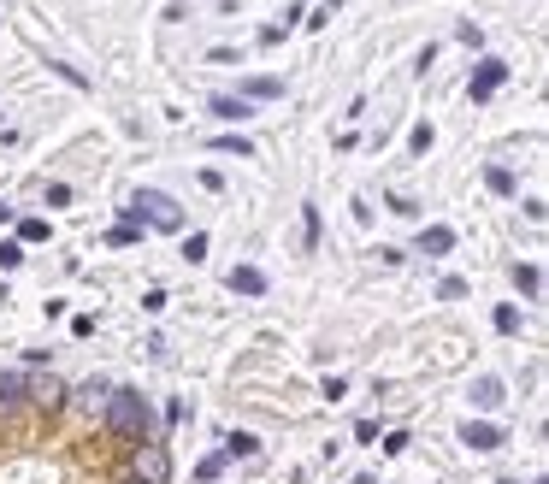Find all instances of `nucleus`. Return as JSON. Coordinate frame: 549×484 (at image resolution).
Listing matches in <instances>:
<instances>
[{"instance_id":"5701e85b","label":"nucleus","mask_w":549,"mask_h":484,"mask_svg":"<svg viewBox=\"0 0 549 484\" xmlns=\"http://www.w3.org/2000/svg\"><path fill=\"white\" fill-rule=\"evenodd\" d=\"M408 142H414V154H426L437 136H431V124H414V136H408Z\"/></svg>"},{"instance_id":"a211bd4d","label":"nucleus","mask_w":549,"mask_h":484,"mask_svg":"<svg viewBox=\"0 0 549 484\" xmlns=\"http://www.w3.org/2000/svg\"><path fill=\"white\" fill-rule=\"evenodd\" d=\"M107 242H113V248H130V242H142V225H113Z\"/></svg>"},{"instance_id":"ddd939ff","label":"nucleus","mask_w":549,"mask_h":484,"mask_svg":"<svg viewBox=\"0 0 549 484\" xmlns=\"http://www.w3.org/2000/svg\"><path fill=\"white\" fill-rule=\"evenodd\" d=\"M514 284H520V296H538L544 290V272L538 266H514Z\"/></svg>"},{"instance_id":"2eb2a0df","label":"nucleus","mask_w":549,"mask_h":484,"mask_svg":"<svg viewBox=\"0 0 549 484\" xmlns=\"http://www.w3.org/2000/svg\"><path fill=\"white\" fill-rule=\"evenodd\" d=\"M18 242H48V219H18Z\"/></svg>"},{"instance_id":"f8f14e48","label":"nucleus","mask_w":549,"mask_h":484,"mask_svg":"<svg viewBox=\"0 0 549 484\" xmlns=\"http://www.w3.org/2000/svg\"><path fill=\"white\" fill-rule=\"evenodd\" d=\"M237 455H260V437H254V431H231V437H225V461H237Z\"/></svg>"},{"instance_id":"6e6552de","label":"nucleus","mask_w":549,"mask_h":484,"mask_svg":"<svg viewBox=\"0 0 549 484\" xmlns=\"http://www.w3.org/2000/svg\"><path fill=\"white\" fill-rule=\"evenodd\" d=\"M502 402H508L502 378H473V408H502Z\"/></svg>"},{"instance_id":"f03ea898","label":"nucleus","mask_w":549,"mask_h":484,"mask_svg":"<svg viewBox=\"0 0 549 484\" xmlns=\"http://www.w3.org/2000/svg\"><path fill=\"white\" fill-rule=\"evenodd\" d=\"M154 225V231H183V213L172 195H160V189H136L130 195V207H124V225Z\"/></svg>"},{"instance_id":"9b49d317","label":"nucleus","mask_w":549,"mask_h":484,"mask_svg":"<svg viewBox=\"0 0 549 484\" xmlns=\"http://www.w3.org/2000/svg\"><path fill=\"white\" fill-rule=\"evenodd\" d=\"M455 248V231L449 225H431V231H420V254H449Z\"/></svg>"},{"instance_id":"0eeeda50","label":"nucleus","mask_w":549,"mask_h":484,"mask_svg":"<svg viewBox=\"0 0 549 484\" xmlns=\"http://www.w3.org/2000/svg\"><path fill=\"white\" fill-rule=\"evenodd\" d=\"M213 119H225V124H243V119H254V107H248L243 95H213Z\"/></svg>"},{"instance_id":"7ed1b4c3","label":"nucleus","mask_w":549,"mask_h":484,"mask_svg":"<svg viewBox=\"0 0 549 484\" xmlns=\"http://www.w3.org/2000/svg\"><path fill=\"white\" fill-rule=\"evenodd\" d=\"M166 479H172L166 443H142V449H136V484H166Z\"/></svg>"},{"instance_id":"20e7f679","label":"nucleus","mask_w":549,"mask_h":484,"mask_svg":"<svg viewBox=\"0 0 549 484\" xmlns=\"http://www.w3.org/2000/svg\"><path fill=\"white\" fill-rule=\"evenodd\" d=\"M502 83H508V65H502V60H485V65H479V71H473V83H467V95H473V101H490V95H496Z\"/></svg>"},{"instance_id":"6ab92c4d","label":"nucleus","mask_w":549,"mask_h":484,"mask_svg":"<svg viewBox=\"0 0 549 484\" xmlns=\"http://www.w3.org/2000/svg\"><path fill=\"white\" fill-rule=\"evenodd\" d=\"M219 473H225V455H207V461L195 467V479H201V484H213V479H219Z\"/></svg>"},{"instance_id":"f3484780","label":"nucleus","mask_w":549,"mask_h":484,"mask_svg":"<svg viewBox=\"0 0 549 484\" xmlns=\"http://www.w3.org/2000/svg\"><path fill=\"white\" fill-rule=\"evenodd\" d=\"M490 319H496V331H520V307H514V302H502Z\"/></svg>"},{"instance_id":"aec40b11","label":"nucleus","mask_w":549,"mask_h":484,"mask_svg":"<svg viewBox=\"0 0 549 484\" xmlns=\"http://www.w3.org/2000/svg\"><path fill=\"white\" fill-rule=\"evenodd\" d=\"M302 242H307V248L319 242V207H307V213H302Z\"/></svg>"},{"instance_id":"b1692460","label":"nucleus","mask_w":549,"mask_h":484,"mask_svg":"<svg viewBox=\"0 0 549 484\" xmlns=\"http://www.w3.org/2000/svg\"><path fill=\"white\" fill-rule=\"evenodd\" d=\"M6 219H12V207H6V201H0V225H6Z\"/></svg>"},{"instance_id":"412c9836","label":"nucleus","mask_w":549,"mask_h":484,"mask_svg":"<svg viewBox=\"0 0 549 484\" xmlns=\"http://www.w3.org/2000/svg\"><path fill=\"white\" fill-rule=\"evenodd\" d=\"M437 296H443V302H461V296H467V284H461V278H443V284H437Z\"/></svg>"},{"instance_id":"4be33fe9","label":"nucleus","mask_w":549,"mask_h":484,"mask_svg":"<svg viewBox=\"0 0 549 484\" xmlns=\"http://www.w3.org/2000/svg\"><path fill=\"white\" fill-rule=\"evenodd\" d=\"M18 260H24V242H0V266H6V272H12V266H18Z\"/></svg>"},{"instance_id":"f257e3e1","label":"nucleus","mask_w":549,"mask_h":484,"mask_svg":"<svg viewBox=\"0 0 549 484\" xmlns=\"http://www.w3.org/2000/svg\"><path fill=\"white\" fill-rule=\"evenodd\" d=\"M107 425H113V437H124V443H154L148 437V402L136 396V390H107Z\"/></svg>"},{"instance_id":"423d86ee","label":"nucleus","mask_w":549,"mask_h":484,"mask_svg":"<svg viewBox=\"0 0 549 484\" xmlns=\"http://www.w3.org/2000/svg\"><path fill=\"white\" fill-rule=\"evenodd\" d=\"M237 296H266V272L260 266H231V278H225Z\"/></svg>"},{"instance_id":"9d476101","label":"nucleus","mask_w":549,"mask_h":484,"mask_svg":"<svg viewBox=\"0 0 549 484\" xmlns=\"http://www.w3.org/2000/svg\"><path fill=\"white\" fill-rule=\"evenodd\" d=\"M284 95V83L278 77H248L243 83V101H278Z\"/></svg>"},{"instance_id":"39448f33","label":"nucleus","mask_w":549,"mask_h":484,"mask_svg":"<svg viewBox=\"0 0 549 484\" xmlns=\"http://www.w3.org/2000/svg\"><path fill=\"white\" fill-rule=\"evenodd\" d=\"M461 443H467V449H479V455H490V449H502V431H496L490 420H467V425H461Z\"/></svg>"},{"instance_id":"dca6fc26","label":"nucleus","mask_w":549,"mask_h":484,"mask_svg":"<svg viewBox=\"0 0 549 484\" xmlns=\"http://www.w3.org/2000/svg\"><path fill=\"white\" fill-rule=\"evenodd\" d=\"M485 183L496 189V195H514V172H508V166H490V172H485Z\"/></svg>"},{"instance_id":"1a4fd4ad","label":"nucleus","mask_w":549,"mask_h":484,"mask_svg":"<svg viewBox=\"0 0 549 484\" xmlns=\"http://www.w3.org/2000/svg\"><path fill=\"white\" fill-rule=\"evenodd\" d=\"M24 390H30L24 372H0V414H12V408L24 402Z\"/></svg>"},{"instance_id":"4468645a","label":"nucleus","mask_w":549,"mask_h":484,"mask_svg":"<svg viewBox=\"0 0 549 484\" xmlns=\"http://www.w3.org/2000/svg\"><path fill=\"white\" fill-rule=\"evenodd\" d=\"M213 148H219V154H237V160H254V142H248V136H219Z\"/></svg>"}]
</instances>
